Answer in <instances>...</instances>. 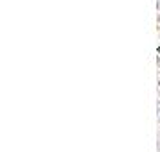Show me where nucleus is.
I'll return each mask as SVG.
<instances>
[{
    "instance_id": "nucleus-1",
    "label": "nucleus",
    "mask_w": 160,
    "mask_h": 152,
    "mask_svg": "<svg viewBox=\"0 0 160 152\" xmlns=\"http://www.w3.org/2000/svg\"><path fill=\"white\" fill-rule=\"evenodd\" d=\"M158 23H160V13H158Z\"/></svg>"
}]
</instances>
